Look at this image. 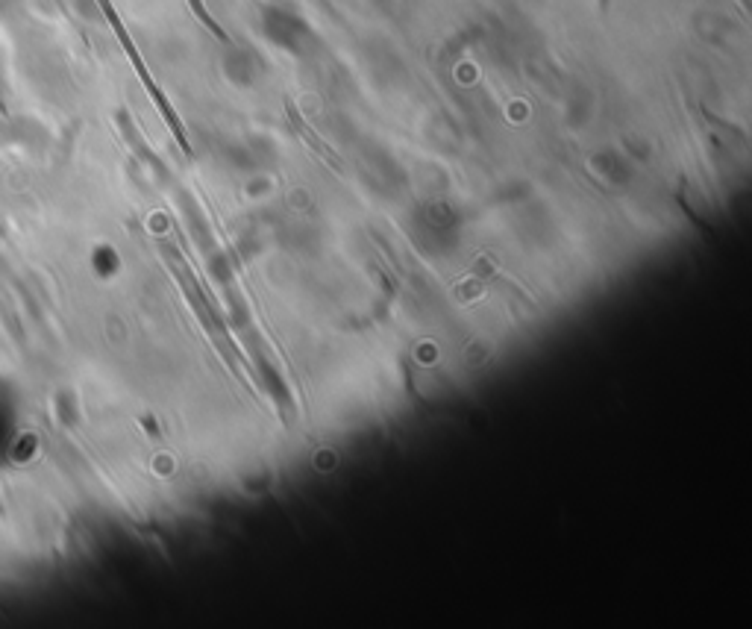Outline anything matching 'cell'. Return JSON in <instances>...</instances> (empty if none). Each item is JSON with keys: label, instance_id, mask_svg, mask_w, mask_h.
<instances>
[{"label": "cell", "instance_id": "cell-1", "mask_svg": "<svg viewBox=\"0 0 752 629\" xmlns=\"http://www.w3.org/2000/svg\"><path fill=\"white\" fill-rule=\"evenodd\" d=\"M188 3H191V9L197 12V18H200V21L206 24V30H212V33H215V36H218L221 42H230V39H227V33L221 30V24H218V21H215V18H212V15L206 12L203 0H188Z\"/></svg>", "mask_w": 752, "mask_h": 629}]
</instances>
